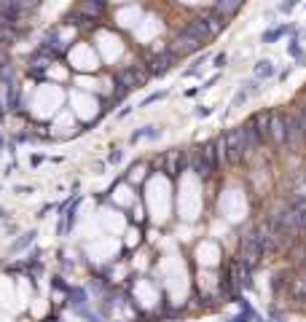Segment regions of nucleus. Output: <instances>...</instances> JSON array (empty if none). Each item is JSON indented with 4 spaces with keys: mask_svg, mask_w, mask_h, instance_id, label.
I'll return each instance as SVG.
<instances>
[{
    "mask_svg": "<svg viewBox=\"0 0 306 322\" xmlns=\"http://www.w3.org/2000/svg\"><path fill=\"white\" fill-rule=\"evenodd\" d=\"M250 271H253V268L247 266V263L236 261L234 266H231V282H234V285H239V287H253V282H250Z\"/></svg>",
    "mask_w": 306,
    "mask_h": 322,
    "instance_id": "7",
    "label": "nucleus"
},
{
    "mask_svg": "<svg viewBox=\"0 0 306 322\" xmlns=\"http://www.w3.org/2000/svg\"><path fill=\"white\" fill-rule=\"evenodd\" d=\"M167 97V91H156V94H151V97H145L143 100V107H148V105H153V102H158V100H164Z\"/></svg>",
    "mask_w": 306,
    "mask_h": 322,
    "instance_id": "20",
    "label": "nucleus"
},
{
    "mask_svg": "<svg viewBox=\"0 0 306 322\" xmlns=\"http://www.w3.org/2000/svg\"><path fill=\"white\" fill-rule=\"evenodd\" d=\"M242 8V0H220L218 5H215L212 11H218L220 16H226V19H229L231 14H236V11Z\"/></svg>",
    "mask_w": 306,
    "mask_h": 322,
    "instance_id": "13",
    "label": "nucleus"
},
{
    "mask_svg": "<svg viewBox=\"0 0 306 322\" xmlns=\"http://www.w3.org/2000/svg\"><path fill=\"white\" fill-rule=\"evenodd\" d=\"M285 30H287V27H277V30L263 32V43H274L277 38H282V35H285Z\"/></svg>",
    "mask_w": 306,
    "mask_h": 322,
    "instance_id": "18",
    "label": "nucleus"
},
{
    "mask_svg": "<svg viewBox=\"0 0 306 322\" xmlns=\"http://www.w3.org/2000/svg\"><path fill=\"white\" fill-rule=\"evenodd\" d=\"M247 100H250V97H247V94H245V91H242V89H239V94H236V97H234V105H242V102H247Z\"/></svg>",
    "mask_w": 306,
    "mask_h": 322,
    "instance_id": "22",
    "label": "nucleus"
},
{
    "mask_svg": "<svg viewBox=\"0 0 306 322\" xmlns=\"http://www.w3.org/2000/svg\"><path fill=\"white\" fill-rule=\"evenodd\" d=\"M148 78H151V70H148V67H143V65H132V67H127L124 73H118L116 83H118V86H124V89H140V86H143Z\"/></svg>",
    "mask_w": 306,
    "mask_h": 322,
    "instance_id": "3",
    "label": "nucleus"
},
{
    "mask_svg": "<svg viewBox=\"0 0 306 322\" xmlns=\"http://www.w3.org/2000/svg\"><path fill=\"white\" fill-rule=\"evenodd\" d=\"M263 252H266V247H263V242H260V237L255 231H250L247 237H242V255H239V261L242 263H247V266H258V261L263 258Z\"/></svg>",
    "mask_w": 306,
    "mask_h": 322,
    "instance_id": "2",
    "label": "nucleus"
},
{
    "mask_svg": "<svg viewBox=\"0 0 306 322\" xmlns=\"http://www.w3.org/2000/svg\"><path fill=\"white\" fill-rule=\"evenodd\" d=\"M110 161H113V164H118V161H121V151H118V148L110 153Z\"/></svg>",
    "mask_w": 306,
    "mask_h": 322,
    "instance_id": "24",
    "label": "nucleus"
},
{
    "mask_svg": "<svg viewBox=\"0 0 306 322\" xmlns=\"http://www.w3.org/2000/svg\"><path fill=\"white\" fill-rule=\"evenodd\" d=\"M202 16H204V22H207L209 35H218V32H223L226 25H229V19H226V16H220L218 11H207V14H202Z\"/></svg>",
    "mask_w": 306,
    "mask_h": 322,
    "instance_id": "10",
    "label": "nucleus"
},
{
    "mask_svg": "<svg viewBox=\"0 0 306 322\" xmlns=\"http://www.w3.org/2000/svg\"><path fill=\"white\" fill-rule=\"evenodd\" d=\"M285 124H287V142H290V145H298V142L306 137V132H304L298 116H285Z\"/></svg>",
    "mask_w": 306,
    "mask_h": 322,
    "instance_id": "9",
    "label": "nucleus"
},
{
    "mask_svg": "<svg viewBox=\"0 0 306 322\" xmlns=\"http://www.w3.org/2000/svg\"><path fill=\"white\" fill-rule=\"evenodd\" d=\"M215 67H226V54H218V56H215Z\"/></svg>",
    "mask_w": 306,
    "mask_h": 322,
    "instance_id": "23",
    "label": "nucleus"
},
{
    "mask_svg": "<svg viewBox=\"0 0 306 322\" xmlns=\"http://www.w3.org/2000/svg\"><path fill=\"white\" fill-rule=\"evenodd\" d=\"M140 137H148V140H156V137H158V129H156V126H143L140 132H134V134H132V142H137Z\"/></svg>",
    "mask_w": 306,
    "mask_h": 322,
    "instance_id": "16",
    "label": "nucleus"
},
{
    "mask_svg": "<svg viewBox=\"0 0 306 322\" xmlns=\"http://www.w3.org/2000/svg\"><path fill=\"white\" fill-rule=\"evenodd\" d=\"M298 223H301V226H306V212H301V220H298Z\"/></svg>",
    "mask_w": 306,
    "mask_h": 322,
    "instance_id": "25",
    "label": "nucleus"
},
{
    "mask_svg": "<svg viewBox=\"0 0 306 322\" xmlns=\"http://www.w3.org/2000/svg\"><path fill=\"white\" fill-rule=\"evenodd\" d=\"M209 113H212V107H207V105H199V107H196V116H199V118L209 116Z\"/></svg>",
    "mask_w": 306,
    "mask_h": 322,
    "instance_id": "21",
    "label": "nucleus"
},
{
    "mask_svg": "<svg viewBox=\"0 0 306 322\" xmlns=\"http://www.w3.org/2000/svg\"><path fill=\"white\" fill-rule=\"evenodd\" d=\"M250 121L255 124V129H258V134L266 140V137H269V132H271V113H258V116H253Z\"/></svg>",
    "mask_w": 306,
    "mask_h": 322,
    "instance_id": "11",
    "label": "nucleus"
},
{
    "mask_svg": "<svg viewBox=\"0 0 306 322\" xmlns=\"http://www.w3.org/2000/svg\"><path fill=\"white\" fill-rule=\"evenodd\" d=\"M78 11H81L83 16H102V14H105V3H97V0H83V3L78 5Z\"/></svg>",
    "mask_w": 306,
    "mask_h": 322,
    "instance_id": "12",
    "label": "nucleus"
},
{
    "mask_svg": "<svg viewBox=\"0 0 306 322\" xmlns=\"http://www.w3.org/2000/svg\"><path fill=\"white\" fill-rule=\"evenodd\" d=\"M196 49H202V38L199 35H194V32L185 27L183 32H178V38L172 40V46H169V51H175L178 56H183V54H191V51H196Z\"/></svg>",
    "mask_w": 306,
    "mask_h": 322,
    "instance_id": "4",
    "label": "nucleus"
},
{
    "mask_svg": "<svg viewBox=\"0 0 306 322\" xmlns=\"http://www.w3.org/2000/svg\"><path fill=\"white\" fill-rule=\"evenodd\" d=\"M258 80H245V83H242V91H245L247 97H253V94H258Z\"/></svg>",
    "mask_w": 306,
    "mask_h": 322,
    "instance_id": "19",
    "label": "nucleus"
},
{
    "mask_svg": "<svg viewBox=\"0 0 306 322\" xmlns=\"http://www.w3.org/2000/svg\"><path fill=\"white\" fill-rule=\"evenodd\" d=\"M70 303H73V306H81V303H86V293H83L81 287H73V290H70Z\"/></svg>",
    "mask_w": 306,
    "mask_h": 322,
    "instance_id": "17",
    "label": "nucleus"
},
{
    "mask_svg": "<svg viewBox=\"0 0 306 322\" xmlns=\"http://www.w3.org/2000/svg\"><path fill=\"white\" fill-rule=\"evenodd\" d=\"M32 242H35V231H27L22 239H16L14 244H11V252H19V250H25L27 244H32Z\"/></svg>",
    "mask_w": 306,
    "mask_h": 322,
    "instance_id": "15",
    "label": "nucleus"
},
{
    "mask_svg": "<svg viewBox=\"0 0 306 322\" xmlns=\"http://www.w3.org/2000/svg\"><path fill=\"white\" fill-rule=\"evenodd\" d=\"M218 156L226 159V161H231V164H239V161L247 156L242 126H236V129L226 132L223 137H218Z\"/></svg>",
    "mask_w": 306,
    "mask_h": 322,
    "instance_id": "1",
    "label": "nucleus"
},
{
    "mask_svg": "<svg viewBox=\"0 0 306 322\" xmlns=\"http://www.w3.org/2000/svg\"><path fill=\"white\" fill-rule=\"evenodd\" d=\"M274 76V62L271 59H260L258 65H255V80L258 78H271Z\"/></svg>",
    "mask_w": 306,
    "mask_h": 322,
    "instance_id": "14",
    "label": "nucleus"
},
{
    "mask_svg": "<svg viewBox=\"0 0 306 322\" xmlns=\"http://www.w3.org/2000/svg\"><path fill=\"white\" fill-rule=\"evenodd\" d=\"M175 59H178V54L175 51H161V54H156L153 59L148 62V70H151V76H164V73L169 70V67L175 65Z\"/></svg>",
    "mask_w": 306,
    "mask_h": 322,
    "instance_id": "5",
    "label": "nucleus"
},
{
    "mask_svg": "<svg viewBox=\"0 0 306 322\" xmlns=\"http://www.w3.org/2000/svg\"><path fill=\"white\" fill-rule=\"evenodd\" d=\"M156 166H164L167 175H178V172H183V166H185V156L180 151H169L164 159L156 161Z\"/></svg>",
    "mask_w": 306,
    "mask_h": 322,
    "instance_id": "6",
    "label": "nucleus"
},
{
    "mask_svg": "<svg viewBox=\"0 0 306 322\" xmlns=\"http://www.w3.org/2000/svg\"><path fill=\"white\" fill-rule=\"evenodd\" d=\"M269 137L277 142V145H282V142H287V124H285V116H271V132Z\"/></svg>",
    "mask_w": 306,
    "mask_h": 322,
    "instance_id": "8",
    "label": "nucleus"
}]
</instances>
